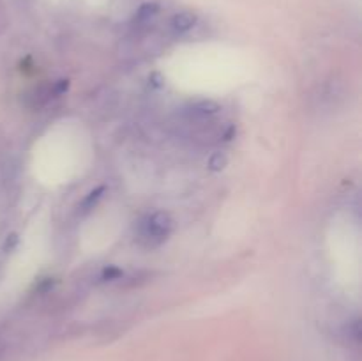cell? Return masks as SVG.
Masks as SVG:
<instances>
[{"mask_svg": "<svg viewBox=\"0 0 362 361\" xmlns=\"http://www.w3.org/2000/svg\"><path fill=\"white\" fill-rule=\"evenodd\" d=\"M156 13H158V4H144V6L138 9L136 13V21L138 23H144V21H148L151 18L156 16Z\"/></svg>", "mask_w": 362, "mask_h": 361, "instance_id": "obj_4", "label": "cell"}, {"mask_svg": "<svg viewBox=\"0 0 362 361\" xmlns=\"http://www.w3.org/2000/svg\"><path fill=\"white\" fill-rule=\"evenodd\" d=\"M194 23H197V16L193 13H189V11H182V13L175 14L172 18V28L177 34H184V32L191 30L194 27Z\"/></svg>", "mask_w": 362, "mask_h": 361, "instance_id": "obj_2", "label": "cell"}, {"mask_svg": "<svg viewBox=\"0 0 362 361\" xmlns=\"http://www.w3.org/2000/svg\"><path fill=\"white\" fill-rule=\"evenodd\" d=\"M225 165H226V158L223 154H214L211 158V161H209V166H211L212 170H221Z\"/></svg>", "mask_w": 362, "mask_h": 361, "instance_id": "obj_6", "label": "cell"}, {"mask_svg": "<svg viewBox=\"0 0 362 361\" xmlns=\"http://www.w3.org/2000/svg\"><path fill=\"white\" fill-rule=\"evenodd\" d=\"M101 193H105V188H98V190L95 191H92L90 195H88L87 198H85L83 200V209L85 211H88V209H92V205L95 204V202L99 200V198H101Z\"/></svg>", "mask_w": 362, "mask_h": 361, "instance_id": "obj_5", "label": "cell"}, {"mask_svg": "<svg viewBox=\"0 0 362 361\" xmlns=\"http://www.w3.org/2000/svg\"><path fill=\"white\" fill-rule=\"evenodd\" d=\"M219 112V105L214 101H198L191 106V115L194 117H211Z\"/></svg>", "mask_w": 362, "mask_h": 361, "instance_id": "obj_3", "label": "cell"}, {"mask_svg": "<svg viewBox=\"0 0 362 361\" xmlns=\"http://www.w3.org/2000/svg\"><path fill=\"white\" fill-rule=\"evenodd\" d=\"M173 230V219L168 212L156 211L145 216L138 227V237L148 248H156L165 243Z\"/></svg>", "mask_w": 362, "mask_h": 361, "instance_id": "obj_1", "label": "cell"}]
</instances>
